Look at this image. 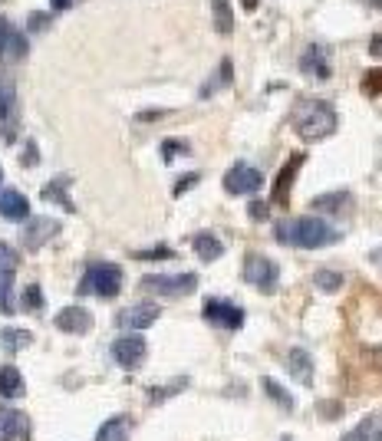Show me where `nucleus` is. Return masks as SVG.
<instances>
[{"label":"nucleus","mask_w":382,"mask_h":441,"mask_svg":"<svg viewBox=\"0 0 382 441\" xmlns=\"http://www.w3.org/2000/svg\"><path fill=\"white\" fill-rule=\"evenodd\" d=\"M0 441H30V418L20 408L0 405Z\"/></svg>","instance_id":"obj_13"},{"label":"nucleus","mask_w":382,"mask_h":441,"mask_svg":"<svg viewBox=\"0 0 382 441\" xmlns=\"http://www.w3.org/2000/svg\"><path fill=\"white\" fill-rule=\"evenodd\" d=\"M363 89H366V93H373V96H379V69H373V73H366Z\"/></svg>","instance_id":"obj_35"},{"label":"nucleus","mask_w":382,"mask_h":441,"mask_svg":"<svg viewBox=\"0 0 382 441\" xmlns=\"http://www.w3.org/2000/svg\"><path fill=\"white\" fill-rule=\"evenodd\" d=\"M145 340L139 336V333H129V336H119V340L112 343V359L122 365V369H139V365L145 363Z\"/></svg>","instance_id":"obj_11"},{"label":"nucleus","mask_w":382,"mask_h":441,"mask_svg":"<svg viewBox=\"0 0 382 441\" xmlns=\"http://www.w3.org/2000/svg\"><path fill=\"white\" fill-rule=\"evenodd\" d=\"M24 53H26V36L20 34V30H10L7 46H4V56H0V60L17 63V60H24Z\"/></svg>","instance_id":"obj_28"},{"label":"nucleus","mask_w":382,"mask_h":441,"mask_svg":"<svg viewBox=\"0 0 382 441\" xmlns=\"http://www.w3.org/2000/svg\"><path fill=\"white\" fill-rule=\"evenodd\" d=\"M20 128V99H17V83L0 73V132L4 142H14Z\"/></svg>","instance_id":"obj_6"},{"label":"nucleus","mask_w":382,"mask_h":441,"mask_svg":"<svg viewBox=\"0 0 382 441\" xmlns=\"http://www.w3.org/2000/svg\"><path fill=\"white\" fill-rule=\"evenodd\" d=\"M10 30H14V26H10L7 20L0 17V56H4V46H7V36H10Z\"/></svg>","instance_id":"obj_37"},{"label":"nucleus","mask_w":382,"mask_h":441,"mask_svg":"<svg viewBox=\"0 0 382 441\" xmlns=\"http://www.w3.org/2000/svg\"><path fill=\"white\" fill-rule=\"evenodd\" d=\"M340 441H382V432H379V412H373V415H366L363 422L353 428V432H346Z\"/></svg>","instance_id":"obj_24"},{"label":"nucleus","mask_w":382,"mask_h":441,"mask_svg":"<svg viewBox=\"0 0 382 441\" xmlns=\"http://www.w3.org/2000/svg\"><path fill=\"white\" fill-rule=\"evenodd\" d=\"M313 283L320 290H326V293H333V290L343 287V273H336V270H316L313 273Z\"/></svg>","instance_id":"obj_30"},{"label":"nucleus","mask_w":382,"mask_h":441,"mask_svg":"<svg viewBox=\"0 0 382 441\" xmlns=\"http://www.w3.org/2000/svg\"><path fill=\"white\" fill-rule=\"evenodd\" d=\"M261 385H263V392H267V395H271V399L283 408V412H293V395H290V392L283 389L281 382H277V379H267V375H263Z\"/></svg>","instance_id":"obj_27"},{"label":"nucleus","mask_w":382,"mask_h":441,"mask_svg":"<svg viewBox=\"0 0 382 441\" xmlns=\"http://www.w3.org/2000/svg\"><path fill=\"white\" fill-rule=\"evenodd\" d=\"M261 185H263V175L254 165H247V161H238V165L224 175V191H228V195H257Z\"/></svg>","instance_id":"obj_8"},{"label":"nucleus","mask_w":382,"mask_h":441,"mask_svg":"<svg viewBox=\"0 0 382 441\" xmlns=\"http://www.w3.org/2000/svg\"><path fill=\"white\" fill-rule=\"evenodd\" d=\"M300 73L316 83H326L330 79V53L326 46H306V53L300 56Z\"/></svg>","instance_id":"obj_15"},{"label":"nucleus","mask_w":382,"mask_h":441,"mask_svg":"<svg viewBox=\"0 0 382 441\" xmlns=\"http://www.w3.org/2000/svg\"><path fill=\"white\" fill-rule=\"evenodd\" d=\"M277 240L287 247H300V250H316V247H330L343 238L330 220L323 218H293V220H277L273 228Z\"/></svg>","instance_id":"obj_1"},{"label":"nucleus","mask_w":382,"mask_h":441,"mask_svg":"<svg viewBox=\"0 0 382 441\" xmlns=\"http://www.w3.org/2000/svg\"><path fill=\"white\" fill-rule=\"evenodd\" d=\"M211 14H214V26L221 36L234 34V10H231L228 0H211Z\"/></svg>","instance_id":"obj_26"},{"label":"nucleus","mask_w":382,"mask_h":441,"mask_svg":"<svg viewBox=\"0 0 382 441\" xmlns=\"http://www.w3.org/2000/svg\"><path fill=\"white\" fill-rule=\"evenodd\" d=\"M26 310V313H40L43 310V290L40 283H30V287L24 290V303H20Z\"/></svg>","instance_id":"obj_31"},{"label":"nucleus","mask_w":382,"mask_h":441,"mask_svg":"<svg viewBox=\"0 0 382 441\" xmlns=\"http://www.w3.org/2000/svg\"><path fill=\"white\" fill-rule=\"evenodd\" d=\"M142 290L145 293H159V297L179 300L188 297L198 290V273L185 270V273H145L142 277Z\"/></svg>","instance_id":"obj_4"},{"label":"nucleus","mask_w":382,"mask_h":441,"mask_svg":"<svg viewBox=\"0 0 382 441\" xmlns=\"http://www.w3.org/2000/svg\"><path fill=\"white\" fill-rule=\"evenodd\" d=\"M53 326L60 333H73V336H83V333L93 330V313L86 310V306L73 303L66 306V310H60V313L53 316Z\"/></svg>","instance_id":"obj_12"},{"label":"nucleus","mask_w":382,"mask_h":441,"mask_svg":"<svg viewBox=\"0 0 382 441\" xmlns=\"http://www.w3.org/2000/svg\"><path fill=\"white\" fill-rule=\"evenodd\" d=\"M244 10H257V0H244Z\"/></svg>","instance_id":"obj_42"},{"label":"nucleus","mask_w":382,"mask_h":441,"mask_svg":"<svg viewBox=\"0 0 382 441\" xmlns=\"http://www.w3.org/2000/svg\"><path fill=\"white\" fill-rule=\"evenodd\" d=\"M0 214L7 220H26L30 218V201H26V195H20L17 188H4V191H0Z\"/></svg>","instance_id":"obj_19"},{"label":"nucleus","mask_w":382,"mask_h":441,"mask_svg":"<svg viewBox=\"0 0 382 441\" xmlns=\"http://www.w3.org/2000/svg\"><path fill=\"white\" fill-rule=\"evenodd\" d=\"M179 152H188V145L179 142V138H169V142L161 145V158H165V161H175V155H179Z\"/></svg>","instance_id":"obj_33"},{"label":"nucleus","mask_w":382,"mask_h":441,"mask_svg":"<svg viewBox=\"0 0 382 441\" xmlns=\"http://www.w3.org/2000/svg\"><path fill=\"white\" fill-rule=\"evenodd\" d=\"M283 369L290 372V379H297L300 385H310L313 382V359H310V353L300 346L287 349V356H283Z\"/></svg>","instance_id":"obj_16"},{"label":"nucleus","mask_w":382,"mask_h":441,"mask_svg":"<svg viewBox=\"0 0 382 441\" xmlns=\"http://www.w3.org/2000/svg\"><path fill=\"white\" fill-rule=\"evenodd\" d=\"M244 280L261 293H277L281 287V267L263 254H247L244 257Z\"/></svg>","instance_id":"obj_5"},{"label":"nucleus","mask_w":382,"mask_h":441,"mask_svg":"<svg viewBox=\"0 0 382 441\" xmlns=\"http://www.w3.org/2000/svg\"><path fill=\"white\" fill-rule=\"evenodd\" d=\"M36 145L34 142H26V148H24V165H36Z\"/></svg>","instance_id":"obj_38"},{"label":"nucleus","mask_w":382,"mask_h":441,"mask_svg":"<svg viewBox=\"0 0 382 441\" xmlns=\"http://www.w3.org/2000/svg\"><path fill=\"white\" fill-rule=\"evenodd\" d=\"M50 4H53V10H66L73 0H50Z\"/></svg>","instance_id":"obj_40"},{"label":"nucleus","mask_w":382,"mask_h":441,"mask_svg":"<svg viewBox=\"0 0 382 441\" xmlns=\"http://www.w3.org/2000/svg\"><path fill=\"white\" fill-rule=\"evenodd\" d=\"M181 389H188V379H179L175 385H165V389H149V402H152V405H159V402L171 399V395H179Z\"/></svg>","instance_id":"obj_32"},{"label":"nucleus","mask_w":382,"mask_h":441,"mask_svg":"<svg viewBox=\"0 0 382 441\" xmlns=\"http://www.w3.org/2000/svg\"><path fill=\"white\" fill-rule=\"evenodd\" d=\"M24 392H26L24 372H20L17 365H4L0 369V399H20Z\"/></svg>","instance_id":"obj_21"},{"label":"nucleus","mask_w":382,"mask_h":441,"mask_svg":"<svg viewBox=\"0 0 382 441\" xmlns=\"http://www.w3.org/2000/svg\"><path fill=\"white\" fill-rule=\"evenodd\" d=\"M195 181H198V175H188V178H181L179 185H175V195H185V191L195 185Z\"/></svg>","instance_id":"obj_39"},{"label":"nucleus","mask_w":382,"mask_h":441,"mask_svg":"<svg viewBox=\"0 0 382 441\" xmlns=\"http://www.w3.org/2000/svg\"><path fill=\"white\" fill-rule=\"evenodd\" d=\"M79 297H86V293H99V297L112 300L122 293V267L119 263H89L83 273V280H79Z\"/></svg>","instance_id":"obj_3"},{"label":"nucleus","mask_w":382,"mask_h":441,"mask_svg":"<svg viewBox=\"0 0 382 441\" xmlns=\"http://www.w3.org/2000/svg\"><path fill=\"white\" fill-rule=\"evenodd\" d=\"M0 181H4V171H0Z\"/></svg>","instance_id":"obj_43"},{"label":"nucleus","mask_w":382,"mask_h":441,"mask_svg":"<svg viewBox=\"0 0 382 441\" xmlns=\"http://www.w3.org/2000/svg\"><path fill=\"white\" fill-rule=\"evenodd\" d=\"M161 316V306L155 303V300H142V303L136 306H126V310H119L116 313V326H122V330H149L155 320Z\"/></svg>","instance_id":"obj_10"},{"label":"nucleus","mask_w":382,"mask_h":441,"mask_svg":"<svg viewBox=\"0 0 382 441\" xmlns=\"http://www.w3.org/2000/svg\"><path fill=\"white\" fill-rule=\"evenodd\" d=\"M201 316L204 323H211V326H221V330H241L244 326V310L221 297H208L201 306Z\"/></svg>","instance_id":"obj_7"},{"label":"nucleus","mask_w":382,"mask_h":441,"mask_svg":"<svg viewBox=\"0 0 382 441\" xmlns=\"http://www.w3.org/2000/svg\"><path fill=\"white\" fill-rule=\"evenodd\" d=\"M136 257H142V260H155V257H175V250H169V247H159V250H142V254H136Z\"/></svg>","instance_id":"obj_36"},{"label":"nucleus","mask_w":382,"mask_h":441,"mask_svg":"<svg viewBox=\"0 0 382 441\" xmlns=\"http://www.w3.org/2000/svg\"><path fill=\"white\" fill-rule=\"evenodd\" d=\"M340 126V116L330 102L323 99H300L297 109H293V128L303 142H320V138H330Z\"/></svg>","instance_id":"obj_2"},{"label":"nucleus","mask_w":382,"mask_h":441,"mask_svg":"<svg viewBox=\"0 0 382 441\" xmlns=\"http://www.w3.org/2000/svg\"><path fill=\"white\" fill-rule=\"evenodd\" d=\"M66 188H69V175H60V178H53L50 185L43 188V201H56L63 208V211H76V204L69 201V195H66Z\"/></svg>","instance_id":"obj_23"},{"label":"nucleus","mask_w":382,"mask_h":441,"mask_svg":"<svg viewBox=\"0 0 382 441\" xmlns=\"http://www.w3.org/2000/svg\"><path fill=\"white\" fill-rule=\"evenodd\" d=\"M303 161H306V155H290V161L281 168V175H277V185H273V204L290 201V188H293V178H297V171Z\"/></svg>","instance_id":"obj_18"},{"label":"nucleus","mask_w":382,"mask_h":441,"mask_svg":"<svg viewBox=\"0 0 382 441\" xmlns=\"http://www.w3.org/2000/svg\"><path fill=\"white\" fill-rule=\"evenodd\" d=\"M34 343V333L30 330H17V326H7V330H0V349L4 353H20Z\"/></svg>","instance_id":"obj_25"},{"label":"nucleus","mask_w":382,"mask_h":441,"mask_svg":"<svg viewBox=\"0 0 382 441\" xmlns=\"http://www.w3.org/2000/svg\"><path fill=\"white\" fill-rule=\"evenodd\" d=\"M30 24H34V30H43V24H46V17H43V14H36V17L30 20Z\"/></svg>","instance_id":"obj_41"},{"label":"nucleus","mask_w":382,"mask_h":441,"mask_svg":"<svg viewBox=\"0 0 382 441\" xmlns=\"http://www.w3.org/2000/svg\"><path fill=\"white\" fill-rule=\"evenodd\" d=\"M14 270H17V254L10 250V244H0V313L14 316L17 303H14Z\"/></svg>","instance_id":"obj_9"},{"label":"nucleus","mask_w":382,"mask_h":441,"mask_svg":"<svg viewBox=\"0 0 382 441\" xmlns=\"http://www.w3.org/2000/svg\"><path fill=\"white\" fill-rule=\"evenodd\" d=\"M247 214H251V220H267V214H271V204H267V201H251Z\"/></svg>","instance_id":"obj_34"},{"label":"nucleus","mask_w":382,"mask_h":441,"mask_svg":"<svg viewBox=\"0 0 382 441\" xmlns=\"http://www.w3.org/2000/svg\"><path fill=\"white\" fill-rule=\"evenodd\" d=\"M60 234V220H53V218H30L26 220V228H24V244L26 250H40L43 244L50 238H56Z\"/></svg>","instance_id":"obj_14"},{"label":"nucleus","mask_w":382,"mask_h":441,"mask_svg":"<svg viewBox=\"0 0 382 441\" xmlns=\"http://www.w3.org/2000/svg\"><path fill=\"white\" fill-rule=\"evenodd\" d=\"M310 208L320 214H333V218H343V214L353 211V195L349 191H330V195H320L310 201Z\"/></svg>","instance_id":"obj_17"},{"label":"nucleus","mask_w":382,"mask_h":441,"mask_svg":"<svg viewBox=\"0 0 382 441\" xmlns=\"http://www.w3.org/2000/svg\"><path fill=\"white\" fill-rule=\"evenodd\" d=\"M191 247H195L198 260H204V263L221 260V254H224L221 238H214L211 230H201V234H195V238H191Z\"/></svg>","instance_id":"obj_20"},{"label":"nucleus","mask_w":382,"mask_h":441,"mask_svg":"<svg viewBox=\"0 0 382 441\" xmlns=\"http://www.w3.org/2000/svg\"><path fill=\"white\" fill-rule=\"evenodd\" d=\"M129 435H132V418L129 415H112L109 422L99 425L96 441H129Z\"/></svg>","instance_id":"obj_22"},{"label":"nucleus","mask_w":382,"mask_h":441,"mask_svg":"<svg viewBox=\"0 0 382 441\" xmlns=\"http://www.w3.org/2000/svg\"><path fill=\"white\" fill-rule=\"evenodd\" d=\"M231 76H234V66H231V60H224V63H221V69H218V76H214L218 83H208V86H204V89H201V99L214 96L218 89H224V86H231Z\"/></svg>","instance_id":"obj_29"}]
</instances>
